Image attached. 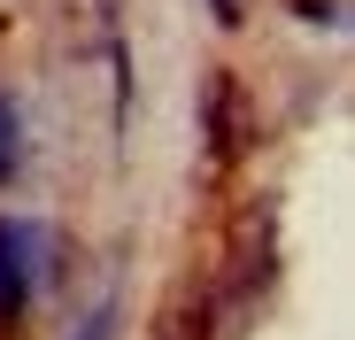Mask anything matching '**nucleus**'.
<instances>
[{"label": "nucleus", "mask_w": 355, "mask_h": 340, "mask_svg": "<svg viewBox=\"0 0 355 340\" xmlns=\"http://www.w3.org/2000/svg\"><path fill=\"white\" fill-rule=\"evenodd\" d=\"M39 271H46V224H31V216H0V332L31 309Z\"/></svg>", "instance_id": "obj_1"}, {"label": "nucleus", "mask_w": 355, "mask_h": 340, "mask_svg": "<svg viewBox=\"0 0 355 340\" xmlns=\"http://www.w3.org/2000/svg\"><path fill=\"white\" fill-rule=\"evenodd\" d=\"M78 340H116V302H101V309L78 325Z\"/></svg>", "instance_id": "obj_3"}, {"label": "nucleus", "mask_w": 355, "mask_h": 340, "mask_svg": "<svg viewBox=\"0 0 355 340\" xmlns=\"http://www.w3.org/2000/svg\"><path fill=\"white\" fill-rule=\"evenodd\" d=\"M216 24H240V0H216Z\"/></svg>", "instance_id": "obj_4"}, {"label": "nucleus", "mask_w": 355, "mask_h": 340, "mask_svg": "<svg viewBox=\"0 0 355 340\" xmlns=\"http://www.w3.org/2000/svg\"><path fill=\"white\" fill-rule=\"evenodd\" d=\"M24 170V117H16V93L0 85V186Z\"/></svg>", "instance_id": "obj_2"}]
</instances>
